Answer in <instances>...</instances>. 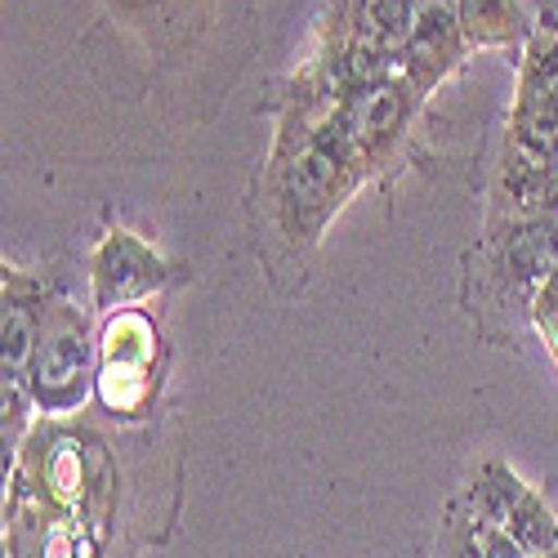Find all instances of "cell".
Segmentation results:
<instances>
[{
	"mask_svg": "<svg viewBox=\"0 0 558 558\" xmlns=\"http://www.w3.org/2000/svg\"><path fill=\"white\" fill-rule=\"evenodd\" d=\"M514 144L532 157L558 153V36L541 32L527 40L514 104Z\"/></svg>",
	"mask_w": 558,
	"mask_h": 558,
	"instance_id": "cell-4",
	"label": "cell"
},
{
	"mask_svg": "<svg viewBox=\"0 0 558 558\" xmlns=\"http://www.w3.org/2000/svg\"><path fill=\"white\" fill-rule=\"evenodd\" d=\"M157 331L138 308H121L99 340V398L117 415H138L153 398Z\"/></svg>",
	"mask_w": 558,
	"mask_h": 558,
	"instance_id": "cell-2",
	"label": "cell"
},
{
	"mask_svg": "<svg viewBox=\"0 0 558 558\" xmlns=\"http://www.w3.org/2000/svg\"><path fill=\"white\" fill-rule=\"evenodd\" d=\"M161 5H170V0H112V10L125 14V19H144V14H157Z\"/></svg>",
	"mask_w": 558,
	"mask_h": 558,
	"instance_id": "cell-10",
	"label": "cell"
},
{
	"mask_svg": "<svg viewBox=\"0 0 558 558\" xmlns=\"http://www.w3.org/2000/svg\"><path fill=\"white\" fill-rule=\"evenodd\" d=\"M464 32H460V14L456 0H415L411 5V27H407V45H402V76L415 95H429V89L460 63L464 54Z\"/></svg>",
	"mask_w": 558,
	"mask_h": 558,
	"instance_id": "cell-5",
	"label": "cell"
},
{
	"mask_svg": "<svg viewBox=\"0 0 558 558\" xmlns=\"http://www.w3.org/2000/svg\"><path fill=\"white\" fill-rule=\"evenodd\" d=\"M456 14L470 45H505L527 27L523 0H456Z\"/></svg>",
	"mask_w": 558,
	"mask_h": 558,
	"instance_id": "cell-7",
	"label": "cell"
},
{
	"mask_svg": "<svg viewBox=\"0 0 558 558\" xmlns=\"http://www.w3.org/2000/svg\"><path fill=\"white\" fill-rule=\"evenodd\" d=\"M89 282H95L99 308L121 313L125 304L166 287V264L148 242H138L134 232H108L104 246L95 251V259H89Z\"/></svg>",
	"mask_w": 558,
	"mask_h": 558,
	"instance_id": "cell-6",
	"label": "cell"
},
{
	"mask_svg": "<svg viewBox=\"0 0 558 558\" xmlns=\"http://www.w3.org/2000/svg\"><path fill=\"white\" fill-rule=\"evenodd\" d=\"M545 558H558V549H549V554H545Z\"/></svg>",
	"mask_w": 558,
	"mask_h": 558,
	"instance_id": "cell-11",
	"label": "cell"
},
{
	"mask_svg": "<svg viewBox=\"0 0 558 558\" xmlns=\"http://www.w3.org/2000/svg\"><path fill=\"white\" fill-rule=\"evenodd\" d=\"M442 558H523V549L470 509V514L451 519L447 541H442Z\"/></svg>",
	"mask_w": 558,
	"mask_h": 558,
	"instance_id": "cell-8",
	"label": "cell"
},
{
	"mask_svg": "<svg viewBox=\"0 0 558 558\" xmlns=\"http://www.w3.org/2000/svg\"><path fill=\"white\" fill-rule=\"evenodd\" d=\"M470 509L492 523L496 532H505L523 549V558H545L549 549H558V523L545 509V500L505 464H483L478 470V483L470 492Z\"/></svg>",
	"mask_w": 558,
	"mask_h": 558,
	"instance_id": "cell-3",
	"label": "cell"
},
{
	"mask_svg": "<svg viewBox=\"0 0 558 558\" xmlns=\"http://www.w3.org/2000/svg\"><path fill=\"white\" fill-rule=\"evenodd\" d=\"M85 380H89V340H85L81 313L68 304L40 308V336H36V353L27 371L32 398L50 415H63L81 407Z\"/></svg>",
	"mask_w": 558,
	"mask_h": 558,
	"instance_id": "cell-1",
	"label": "cell"
},
{
	"mask_svg": "<svg viewBox=\"0 0 558 558\" xmlns=\"http://www.w3.org/2000/svg\"><path fill=\"white\" fill-rule=\"evenodd\" d=\"M532 317H536V331L545 336V344H549L554 362H558V272H549V282L541 287Z\"/></svg>",
	"mask_w": 558,
	"mask_h": 558,
	"instance_id": "cell-9",
	"label": "cell"
}]
</instances>
